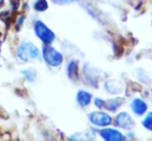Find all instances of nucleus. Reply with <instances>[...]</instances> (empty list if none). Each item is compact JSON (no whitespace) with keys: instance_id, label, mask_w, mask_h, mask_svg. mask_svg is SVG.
Here are the masks:
<instances>
[{"instance_id":"f257e3e1","label":"nucleus","mask_w":152,"mask_h":141,"mask_svg":"<svg viewBox=\"0 0 152 141\" xmlns=\"http://www.w3.org/2000/svg\"><path fill=\"white\" fill-rule=\"evenodd\" d=\"M17 55L22 61L29 62L37 59L38 56H39V51L31 42H25L18 48Z\"/></svg>"},{"instance_id":"1a4fd4ad","label":"nucleus","mask_w":152,"mask_h":141,"mask_svg":"<svg viewBox=\"0 0 152 141\" xmlns=\"http://www.w3.org/2000/svg\"><path fill=\"white\" fill-rule=\"evenodd\" d=\"M67 73H68V76H69L70 78L77 77V75H78V64H77V62L72 61L68 64Z\"/></svg>"},{"instance_id":"f8f14e48","label":"nucleus","mask_w":152,"mask_h":141,"mask_svg":"<svg viewBox=\"0 0 152 141\" xmlns=\"http://www.w3.org/2000/svg\"><path fill=\"white\" fill-rule=\"evenodd\" d=\"M143 126H144L146 129L152 131V112H149L148 114L146 115V117L143 121Z\"/></svg>"},{"instance_id":"423d86ee","label":"nucleus","mask_w":152,"mask_h":141,"mask_svg":"<svg viewBox=\"0 0 152 141\" xmlns=\"http://www.w3.org/2000/svg\"><path fill=\"white\" fill-rule=\"evenodd\" d=\"M116 125L122 129H129L134 126V121L127 112H121L116 117Z\"/></svg>"},{"instance_id":"2eb2a0df","label":"nucleus","mask_w":152,"mask_h":141,"mask_svg":"<svg viewBox=\"0 0 152 141\" xmlns=\"http://www.w3.org/2000/svg\"><path fill=\"white\" fill-rule=\"evenodd\" d=\"M54 2H56V3H70V2H74L76 1V0H53Z\"/></svg>"},{"instance_id":"f03ea898","label":"nucleus","mask_w":152,"mask_h":141,"mask_svg":"<svg viewBox=\"0 0 152 141\" xmlns=\"http://www.w3.org/2000/svg\"><path fill=\"white\" fill-rule=\"evenodd\" d=\"M34 31L35 34L45 44H50L55 40V34L51 29L46 26V24L42 21H37L34 25Z\"/></svg>"},{"instance_id":"9d476101","label":"nucleus","mask_w":152,"mask_h":141,"mask_svg":"<svg viewBox=\"0 0 152 141\" xmlns=\"http://www.w3.org/2000/svg\"><path fill=\"white\" fill-rule=\"evenodd\" d=\"M122 104V100L121 99H113V100H109L108 103H107V107L109 110L111 111H116Z\"/></svg>"},{"instance_id":"39448f33","label":"nucleus","mask_w":152,"mask_h":141,"mask_svg":"<svg viewBox=\"0 0 152 141\" xmlns=\"http://www.w3.org/2000/svg\"><path fill=\"white\" fill-rule=\"evenodd\" d=\"M99 134L107 141H121L125 139L121 132H119L118 130L111 129V128H104V129L100 130Z\"/></svg>"},{"instance_id":"0eeeda50","label":"nucleus","mask_w":152,"mask_h":141,"mask_svg":"<svg viewBox=\"0 0 152 141\" xmlns=\"http://www.w3.org/2000/svg\"><path fill=\"white\" fill-rule=\"evenodd\" d=\"M147 108H148V106H147L146 102L143 101L140 98H136V99L132 102V109L137 115L144 114V113L146 112Z\"/></svg>"},{"instance_id":"20e7f679","label":"nucleus","mask_w":152,"mask_h":141,"mask_svg":"<svg viewBox=\"0 0 152 141\" xmlns=\"http://www.w3.org/2000/svg\"><path fill=\"white\" fill-rule=\"evenodd\" d=\"M88 119L96 127H107L112 123V117L108 113L102 111H93L89 113Z\"/></svg>"},{"instance_id":"7ed1b4c3","label":"nucleus","mask_w":152,"mask_h":141,"mask_svg":"<svg viewBox=\"0 0 152 141\" xmlns=\"http://www.w3.org/2000/svg\"><path fill=\"white\" fill-rule=\"evenodd\" d=\"M42 56H44L45 61L53 67L61 65L62 61H63V57L60 53L52 46H49L48 44H46V46L42 50Z\"/></svg>"},{"instance_id":"6e6552de","label":"nucleus","mask_w":152,"mask_h":141,"mask_svg":"<svg viewBox=\"0 0 152 141\" xmlns=\"http://www.w3.org/2000/svg\"><path fill=\"white\" fill-rule=\"evenodd\" d=\"M92 96L90 93L86 91H79L77 94V101L82 107H86L90 104Z\"/></svg>"},{"instance_id":"4468645a","label":"nucleus","mask_w":152,"mask_h":141,"mask_svg":"<svg viewBox=\"0 0 152 141\" xmlns=\"http://www.w3.org/2000/svg\"><path fill=\"white\" fill-rule=\"evenodd\" d=\"M94 104H95V106L97 108L102 109V108L104 106V100H102V99H99V98H96V99L94 100Z\"/></svg>"},{"instance_id":"ddd939ff","label":"nucleus","mask_w":152,"mask_h":141,"mask_svg":"<svg viewBox=\"0 0 152 141\" xmlns=\"http://www.w3.org/2000/svg\"><path fill=\"white\" fill-rule=\"evenodd\" d=\"M22 73L25 75V78L29 82H32L34 80V72L31 71V70H24Z\"/></svg>"},{"instance_id":"9b49d317","label":"nucleus","mask_w":152,"mask_h":141,"mask_svg":"<svg viewBox=\"0 0 152 141\" xmlns=\"http://www.w3.org/2000/svg\"><path fill=\"white\" fill-rule=\"evenodd\" d=\"M33 7L37 12H45L48 8V2L47 0H36L33 4Z\"/></svg>"}]
</instances>
